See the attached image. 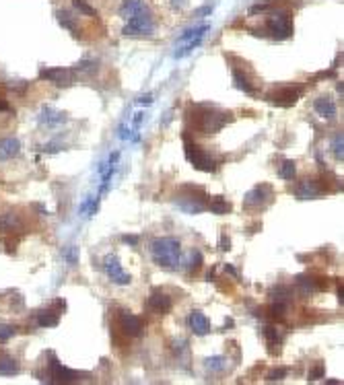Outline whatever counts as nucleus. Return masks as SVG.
<instances>
[{
    "mask_svg": "<svg viewBox=\"0 0 344 385\" xmlns=\"http://www.w3.org/2000/svg\"><path fill=\"white\" fill-rule=\"evenodd\" d=\"M150 256L165 270H176L182 262V245L174 237H159L150 243Z\"/></svg>",
    "mask_w": 344,
    "mask_h": 385,
    "instance_id": "nucleus-1",
    "label": "nucleus"
},
{
    "mask_svg": "<svg viewBox=\"0 0 344 385\" xmlns=\"http://www.w3.org/2000/svg\"><path fill=\"white\" fill-rule=\"evenodd\" d=\"M155 31V23H153V15H150L148 9L136 13L134 17L128 19V23L124 25L122 33L126 37H134V35H150Z\"/></svg>",
    "mask_w": 344,
    "mask_h": 385,
    "instance_id": "nucleus-2",
    "label": "nucleus"
},
{
    "mask_svg": "<svg viewBox=\"0 0 344 385\" xmlns=\"http://www.w3.org/2000/svg\"><path fill=\"white\" fill-rule=\"evenodd\" d=\"M184 152H186V159H188V161H190L192 165H194L198 171L212 173L214 169H217V163H214L212 159L208 157V152H206L202 146H198L196 142L186 140V144H184Z\"/></svg>",
    "mask_w": 344,
    "mask_h": 385,
    "instance_id": "nucleus-3",
    "label": "nucleus"
},
{
    "mask_svg": "<svg viewBox=\"0 0 344 385\" xmlns=\"http://www.w3.org/2000/svg\"><path fill=\"white\" fill-rule=\"evenodd\" d=\"M229 122H233V116L231 113H223V111H204L198 116L196 120V128L204 134H214L219 132L223 126H227Z\"/></svg>",
    "mask_w": 344,
    "mask_h": 385,
    "instance_id": "nucleus-4",
    "label": "nucleus"
},
{
    "mask_svg": "<svg viewBox=\"0 0 344 385\" xmlns=\"http://www.w3.org/2000/svg\"><path fill=\"white\" fill-rule=\"evenodd\" d=\"M268 29L270 35L276 39H287L293 33V21L287 11H274L268 19Z\"/></svg>",
    "mask_w": 344,
    "mask_h": 385,
    "instance_id": "nucleus-5",
    "label": "nucleus"
},
{
    "mask_svg": "<svg viewBox=\"0 0 344 385\" xmlns=\"http://www.w3.org/2000/svg\"><path fill=\"white\" fill-rule=\"evenodd\" d=\"M291 301H293V292H291V288L285 286V284H276V286L272 288V307H270L272 315H276L278 320H283L285 313H287V309H289V303H291Z\"/></svg>",
    "mask_w": 344,
    "mask_h": 385,
    "instance_id": "nucleus-6",
    "label": "nucleus"
},
{
    "mask_svg": "<svg viewBox=\"0 0 344 385\" xmlns=\"http://www.w3.org/2000/svg\"><path fill=\"white\" fill-rule=\"evenodd\" d=\"M103 270H105V274L110 276V280L116 284H130V280H132L130 274L122 270V264H120L116 254H107L103 258Z\"/></svg>",
    "mask_w": 344,
    "mask_h": 385,
    "instance_id": "nucleus-7",
    "label": "nucleus"
},
{
    "mask_svg": "<svg viewBox=\"0 0 344 385\" xmlns=\"http://www.w3.org/2000/svg\"><path fill=\"white\" fill-rule=\"evenodd\" d=\"M48 369H50V379L54 383H74L76 381V373L66 369L64 365H60V360L54 356V352H50V362H48Z\"/></svg>",
    "mask_w": 344,
    "mask_h": 385,
    "instance_id": "nucleus-8",
    "label": "nucleus"
},
{
    "mask_svg": "<svg viewBox=\"0 0 344 385\" xmlns=\"http://www.w3.org/2000/svg\"><path fill=\"white\" fill-rule=\"evenodd\" d=\"M301 97V89L299 87H283V89H278L274 91V93L268 95V101L278 105V107H291L299 101Z\"/></svg>",
    "mask_w": 344,
    "mask_h": 385,
    "instance_id": "nucleus-9",
    "label": "nucleus"
},
{
    "mask_svg": "<svg viewBox=\"0 0 344 385\" xmlns=\"http://www.w3.org/2000/svg\"><path fill=\"white\" fill-rule=\"evenodd\" d=\"M270 198H272V188L270 186H255L253 190H249L245 194L243 204H245V208H262L270 202Z\"/></svg>",
    "mask_w": 344,
    "mask_h": 385,
    "instance_id": "nucleus-10",
    "label": "nucleus"
},
{
    "mask_svg": "<svg viewBox=\"0 0 344 385\" xmlns=\"http://www.w3.org/2000/svg\"><path fill=\"white\" fill-rule=\"evenodd\" d=\"M39 79L50 81L58 87H68L72 85V70H68V68H46V70L39 72Z\"/></svg>",
    "mask_w": 344,
    "mask_h": 385,
    "instance_id": "nucleus-11",
    "label": "nucleus"
},
{
    "mask_svg": "<svg viewBox=\"0 0 344 385\" xmlns=\"http://www.w3.org/2000/svg\"><path fill=\"white\" fill-rule=\"evenodd\" d=\"M204 198L206 196H178V200H176V204H178V208H182L184 212H188V214H198V212H202L204 208H206V202H204Z\"/></svg>",
    "mask_w": 344,
    "mask_h": 385,
    "instance_id": "nucleus-12",
    "label": "nucleus"
},
{
    "mask_svg": "<svg viewBox=\"0 0 344 385\" xmlns=\"http://www.w3.org/2000/svg\"><path fill=\"white\" fill-rule=\"evenodd\" d=\"M120 326H122V332H124L126 336L136 338V336L142 334V322L138 320L136 315L128 313V311H122V313H120Z\"/></svg>",
    "mask_w": 344,
    "mask_h": 385,
    "instance_id": "nucleus-13",
    "label": "nucleus"
},
{
    "mask_svg": "<svg viewBox=\"0 0 344 385\" xmlns=\"http://www.w3.org/2000/svg\"><path fill=\"white\" fill-rule=\"evenodd\" d=\"M188 326L196 336H206L210 332V322H208V317L202 311H192L188 315Z\"/></svg>",
    "mask_w": 344,
    "mask_h": 385,
    "instance_id": "nucleus-14",
    "label": "nucleus"
},
{
    "mask_svg": "<svg viewBox=\"0 0 344 385\" xmlns=\"http://www.w3.org/2000/svg\"><path fill=\"white\" fill-rule=\"evenodd\" d=\"M313 109H315L317 116L326 118V120H332V118L336 116V105H334V101H332L328 95L317 97V99L313 101Z\"/></svg>",
    "mask_w": 344,
    "mask_h": 385,
    "instance_id": "nucleus-15",
    "label": "nucleus"
},
{
    "mask_svg": "<svg viewBox=\"0 0 344 385\" xmlns=\"http://www.w3.org/2000/svg\"><path fill=\"white\" fill-rule=\"evenodd\" d=\"M148 309L155 311V313H169L171 311V299L167 297V294L155 290L153 294H150V299H148Z\"/></svg>",
    "mask_w": 344,
    "mask_h": 385,
    "instance_id": "nucleus-16",
    "label": "nucleus"
},
{
    "mask_svg": "<svg viewBox=\"0 0 344 385\" xmlns=\"http://www.w3.org/2000/svg\"><path fill=\"white\" fill-rule=\"evenodd\" d=\"M21 150V142L17 138H13V136H9V138H3L0 140V159L3 161H9V159H15Z\"/></svg>",
    "mask_w": 344,
    "mask_h": 385,
    "instance_id": "nucleus-17",
    "label": "nucleus"
},
{
    "mask_svg": "<svg viewBox=\"0 0 344 385\" xmlns=\"http://www.w3.org/2000/svg\"><path fill=\"white\" fill-rule=\"evenodd\" d=\"M144 9H148V7L144 5V0H124L118 13H120L122 19L128 21L130 17H134L136 13H140V11H144Z\"/></svg>",
    "mask_w": 344,
    "mask_h": 385,
    "instance_id": "nucleus-18",
    "label": "nucleus"
},
{
    "mask_svg": "<svg viewBox=\"0 0 344 385\" xmlns=\"http://www.w3.org/2000/svg\"><path fill=\"white\" fill-rule=\"evenodd\" d=\"M321 194V188L315 184V179H305V181H301V186H299V190H297V196L299 198H303V200H307V198H315V196H319Z\"/></svg>",
    "mask_w": 344,
    "mask_h": 385,
    "instance_id": "nucleus-19",
    "label": "nucleus"
},
{
    "mask_svg": "<svg viewBox=\"0 0 344 385\" xmlns=\"http://www.w3.org/2000/svg\"><path fill=\"white\" fill-rule=\"evenodd\" d=\"M39 122L44 124V126H58V124H64V122H66V116H64V113H60V111H54V109L46 107L44 111H41Z\"/></svg>",
    "mask_w": 344,
    "mask_h": 385,
    "instance_id": "nucleus-20",
    "label": "nucleus"
},
{
    "mask_svg": "<svg viewBox=\"0 0 344 385\" xmlns=\"http://www.w3.org/2000/svg\"><path fill=\"white\" fill-rule=\"evenodd\" d=\"M60 322V317L56 311H50V309H44V311H37V326L41 328H56Z\"/></svg>",
    "mask_w": 344,
    "mask_h": 385,
    "instance_id": "nucleus-21",
    "label": "nucleus"
},
{
    "mask_svg": "<svg viewBox=\"0 0 344 385\" xmlns=\"http://www.w3.org/2000/svg\"><path fill=\"white\" fill-rule=\"evenodd\" d=\"M233 83H235V87L241 89L243 93H247V95H253V93H255L253 85L249 83V79H247L245 72H241V70H233Z\"/></svg>",
    "mask_w": 344,
    "mask_h": 385,
    "instance_id": "nucleus-22",
    "label": "nucleus"
},
{
    "mask_svg": "<svg viewBox=\"0 0 344 385\" xmlns=\"http://www.w3.org/2000/svg\"><path fill=\"white\" fill-rule=\"evenodd\" d=\"M264 336H266V340H268V346H270L272 352H274V346H281V344H283V334H281V330L274 328V326H266V328H264Z\"/></svg>",
    "mask_w": 344,
    "mask_h": 385,
    "instance_id": "nucleus-23",
    "label": "nucleus"
},
{
    "mask_svg": "<svg viewBox=\"0 0 344 385\" xmlns=\"http://www.w3.org/2000/svg\"><path fill=\"white\" fill-rule=\"evenodd\" d=\"M206 208H208L210 212H214V214H225V212L231 210V204H229L223 196H217L210 204H206Z\"/></svg>",
    "mask_w": 344,
    "mask_h": 385,
    "instance_id": "nucleus-24",
    "label": "nucleus"
},
{
    "mask_svg": "<svg viewBox=\"0 0 344 385\" xmlns=\"http://www.w3.org/2000/svg\"><path fill=\"white\" fill-rule=\"evenodd\" d=\"M58 23H60L62 27L70 29L74 37H78V35H80V33H78V29H76V25H74V17H72L68 11H58Z\"/></svg>",
    "mask_w": 344,
    "mask_h": 385,
    "instance_id": "nucleus-25",
    "label": "nucleus"
},
{
    "mask_svg": "<svg viewBox=\"0 0 344 385\" xmlns=\"http://www.w3.org/2000/svg\"><path fill=\"white\" fill-rule=\"evenodd\" d=\"M19 373V365L17 360L11 356H3L0 354V375H17Z\"/></svg>",
    "mask_w": 344,
    "mask_h": 385,
    "instance_id": "nucleus-26",
    "label": "nucleus"
},
{
    "mask_svg": "<svg viewBox=\"0 0 344 385\" xmlns=\"http://www.w3.org/2000/svg\"><path fill=\"white\" fill-rule=\"evenodd\" d=\"M297 284L301 286V290L307 292V294L317 292L321 286H326V284H317V282H315L313 278H309V276H297Z\"/></svg>",
    "mask_w": 344,
    "mask_h": 385,
    "instance_id": "nucleus-27",
    "label": "nucleus"
},
{
    "mask_svg": "<svg viewBox=\"0 0 344 385\" xmlns=\"http://www.w3.org/2000/svg\"><path fill=\"white\" fill-rule=\"evenodd\" d=\"M208 29H210V25H200V27H194V29H188V31H184V33L178 37V43L196 39V37H204V33H206Z\"/></svg>",
    "mask_w": 344,
    "mask_h": 385,
    "instance_id": "nucleus-28",
    "label": "nucleus"
},
{
    "mask_svg": "<svg viewBox=\"0 0 344 385\" xmlns=\"http://www.w3.org/2000/svg\"><path fill=\"white\" fill-rule=\"evenodd\" d=\"M202 43V37H196V39H190V43H186L184 45V48L182 50H178V52H174V58L176 60H182L184 56H188V54H192V52H194L196 48H198V45Z\"/></svg>",
    "mask_w": 344,
    "mask_h": 385,
    "instance_id": "nucleus-29",
    "label": "nucleus"
},
{
    "mask_svg": "<svg viewBox=\"0 0 344 385\" xmlns=\"http://www.w3.org/2000/svg\"><path fill=\"white\" fill-rule=\"evenodd\" d=\"M0 229H3V231L21 229V220L15 214H5V216H0Z\"/></svg>",
    "mask_w": 344,
    "mask_h": 385,
    "instance_id": "nucleus-30",
    "label": "nucleus"
},
{
    "mask_svg": "<svg viewBox=\"0 0 344 385\" xmlns=\"http://www.w3.org/2000/svg\"><path fill=\"white\" fill-rule=\"evenodd\" d=\"M206 369L212 373H221L225 369V356H208L206 358Z\"/></svg>",
    "mask_w": 344,
    "mask_h": 385,
    "instance_id": "nucleus-31",
    "label": "nucleus"
},
{
    "mask_svg": "<svg viewBox=\"0 0 344 385\" xmlns=\"http://www.w3.org/2000/svg\"><path fill=\"white\" fill-rule=\"evenodd\" d=\"M332 150H334V155H336V159H344V136H342V132L340 134H336L334 138H332Z\"/></svg>",
    "mask_w": 344,
    "mask_h": 385,
    "instance_id": "nucleus-32",
    "label": "nucleus"
},
{
    "mask_svg": "<svg viewBox=\"0 0 344 385\" xmlns=\"http://www.w3.org/2000/svg\"><path fill=\"white\" fill-rule=\"evenodd\" d=\"M295 173H297V167H295V163L293 161H283V165H281V171H278V175H281L283 179H293L295 177Z\"/></svg>",
    "mask_w": 344,
    "mask_h": 385,
    "instance_id": "nucleus-33",
    "label": "nucleus"
},
{
    "mask_svg": "<svg viewBox=\"0 0 344 385\" xmlns=\"http://www.w3.org/2000/svg\"><path fill=\"white\" fill-rule=\"evenodd\" d=\"M72 5H74V9H78L82 15H89V17H97V11L91 7V5H87L84 0H72Z\"/></svg>",
    "mask_w": 344,
    "mask_h": 385,
    "instance_id": "nucleus-34",
    "label": "nucleus"
},
{
    "mask_svg": "<svg viewBox=\"0 0 344 385\" xmlns=\"http://www.w3.org/2000/svg\"><path fill=\"white\" fill-rule=\"evenodd\" d=\"M287 373H289V371H287L285 367H281V369H274V371H270V373L266 375V381H268V383H274V381H283V379L287 377Z\"/></svg>",
    "mask_w": 344,
    "mask_h": 385,
    "instance_id": "nucleus-35",
    "label": "nucleus"
},
{
    "mask_svg": "<svg viewBox=\"0 0 344 385\" xmlns=\"http://www.w3.org/2000/svg\"><path fill=\"white\" fill-rule=\"evenodd\" d=\"M15 328L13 326H7V324H0V344H5L7 340H11L15 336Z\"/></svg>",
    "mask_w": 344,
    "mask_h": 385,
    "instance_id": "nucleus-36",
    "label": "nucleus"
},
{
    "mask_svg": "<svg viewBox=\"0 0 344 385\" xmlns=\"http://www.w3.org/2000/svg\"><path fill=\"white\" fill-rule=\"evenodd\" d=\"M324 375H326V369H324V365H315V367L311 369V373H309V381L324 379Z\"/></svg>",
    "mask_w": 344,
    "mask_h": 385,
    "instance_id": "nucleus-37",
    "label": "nucleus"
},
{
    "mask_svg": "<svg viewBox=\"0 0 344 385\" xmlns=\"http://www.w3.org/2000/svg\"><path fill=\"white\" fill-rule=\"evenodd\" d=\"M202 266V254L200 252H192V260H190V270L196 272Z\"/></svg>",
    "mask_w": 344,
    "mask_h": 385,
    "instance_id": "nucleus-38",
    "label": "nucleus"
},
{
    "mask_svg": "<svg viewBox=\"0 0 344 385\" xmlns=\"http://www.w3.org/2000/svg\"><path fill=\"white\" fill-rule=\"evenodd\" d=\"M76 70H82V72H93L95 70V62L93 60H82L76 64Z\"/></svg>",
    "mask_w": 344,
    "mask_h": 385,
    "instance_id": "nucleus-39",
    "label": "nucleus"
},
{
    "mask_svg": "<svg viewBox=\"0 0 344 385\" xmlns=\"http://www.w3.org/2000/svg\"><path fill=\"white\" fill-rule=\"evenodd\" d=\"M66 260H68V264L72 266V264H76V260H78V249L76 247H68V252H66Z\"/></svg>",
    "mask_w": 344,
    "mask_h": 385,
    "instance_id": "nucleus-40",
    "label": "nucleus"
},
{
    "mask_svg": "<svg viewBox=\"0 0 344 385\" xmlns=\"http://www.w3.org/2000/svg\"><path fill=\"white\" fill-rule=\"evenodd\" d=\"M221 249H225V252L231 249V239L227 235H221Z\"/></svg>",
    "mask_w": 344,
    "mask_h": 385,
    "instance_id": "nucleus-41",
    "label": "nucleus"
},
{
    "mask_svg": "<svg viewBox=\"0 0 344 385\" xmlns=\"http://www.w3.org/2000/svg\"><path fill=\"white\" fill-rule=\"evenodd\" d=\"M136 103H140V105H150V103H153V95H142V97L136 99Z\"/></svg>",
    "mask_w": 344,
    "mask_h": 385,
    "instance_id": "nucleus-42",
    "label": "nucleus"
},
{
    "mask_svg": "<svg viewBox=\"0 0 344 385\" xmlns=\"http://www.w3.org/2000/svg\"><path fill=\"white\" fill-rule=\"evenodd\" d=\"M122 239H124L126 243H130V245H136V243H138V237H134V235H124Z\"/></svg>",
    "mask_w": 344,
    "mask_h": 385,
    "instance_id": "nucleus-43",
    "label": "nucleus"
},
{
    "mask_svg": "<svg viewBox=\"0 0 344 385\" xmlns=\"http://www.w3.org/2000/svg\"><path fill=\"white\" fill-rule=\"evenodd\" d=\"M210 13H212V7L206 5V7H202V9L196 11V17H200V15H210Z\"/></svg>",
    "mask_w": 344,
    "mask_h": 385,
    "instance_id": "nucleus-44",
    "label": "nucleus"
},
{
    "mask_svg": "<svg viewBox=\"0 0 344 385\" xmlns=\"http://www.w3.org/2000/svg\"><path fill=\"white\" fill-rule=\"evenodd\" d=\"M142 120H144V113H136V116H134V128H138Z\"/></svg>",
    "mask_w": 344,
    "mask_h": 385,
    "instance_id": "nucleus-45",
    "label": "nucleus"
},
{
    "mask_svg": "<svg viewBox=\"0 0 344 385\" xmlns=\"http://www.w3.org/2000/svg\"><path fill=\"white\" fill-rule=\"evenodd\" d=\"M186 3H188V0H171V7H176V9H182Z\"/></svg>",
    "mask_w": 344,
    "mask_h": 385,
    "instance_id": "nucleus-46",
    "label": "nucleus"
},
{
    "mask_svg": "<svg viewBox=\"0 0 344 385\" xmlns=\"http://www.w3.org/2000/svg\"><path fill=\"white\" fill-rule=\"evenodd\" d=\"M225 270L229 272V274H231V276H235V278H237V272H235V268H233V266H229V264H225Z\"/></svg>",
    "mask_w": 344,
    "mask_h": 385,
    "instance_id": "nucleus-47",
    "label": "nucleus"
},
{
    "mask_svg": "<svg viewBox=\"0 0 344 385\" xmlns=\"http://www.w3.org/2000/svg\"><path fill=\"white\" fill-rule=\"evenodd\" d=\"M9 109V103L5 99H0V111H7Z\"/></svg>",
    "mask_w": 344,
    "mask_h": 385,
    "instance_id": "nucleus-48",
    "label": "nucleus"
},
{
    "mask_svg": "<svg viewBox=\"0 0 344 385\" xmlns=\"http://www.w3.org/2000/svg\"><path fill=\"white\" fill-rule=\"evenodd\" d=\"M338 299H340V303L344 301V290H342V284L338 286Z\"/></svg>",
    "mask_w": 344,
    "mask_h": 385,
    "instance_id": "nucleus-49",
    "label": "nucleus"
},
{
    "mask_svg": "<svg viewBox=\"0 0 344 385\" xmlns=\"http://www.w3.org/2000/svg\"><path fill=\"white\" fill-rule=\"evenodd\" d=\"M326 383H330V385H338V383H340V381H338V379H328V381H326Z\"/></svg>",
    "mask_w": 344,
    "mask_h": 385,
    "instance_id": "nucleus-50",
    "label": "nucleus"
}]
</instances>
